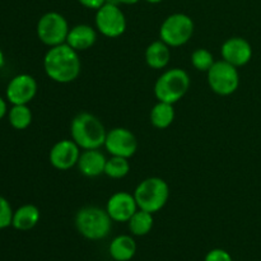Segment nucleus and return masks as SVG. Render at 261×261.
Segmentation results:
<instances>
[{
    "instance_id": "1",
    "label": "nucleus",
    "mask_w": 261,
    "mask_h": 261,
    "mask_svg": "<svg viewBox=\"0 0 261 261\" xmlns=\"http://www.w3.org/2000/svg\"><path fill=\"white\" fill-rule=\"evenodd\" d=\"M43 70L56 83H71L78 79L82 70L79 53L68 43L50 47L43 56Z\"/></svg>"
},
{
    "instance_id": "2",
    "label": "nucleus",
    "mask_w": 261,
    "mask_h": 261,
    "mask_svg": "<svg viewBox=\"0 0 261 261\" xmlns=\"http://www.w3.org/2000/svg\"><path fill=\"white\" fill-rule=\"evenodd\" d=\"M106 135V127L93 114L81 112L71 120L70 137L81 149H99L105 145Z\"/></svg>"
},
{
    "instance_id": "3",
    "label": "nucleus",
    "mask_w": 261,
    "mask_h": 261,
    "mask_svg": "<svg viewBox=\"0 0 261 261\" xmlns=\"http://www.w3.org/2000/svg\"><path fill=\"white\" fill-rule=\"evenodd\" d=\"M112 222L106 209L99 206H84L75 214L76 229L84 239L91 241L106 239L112 229Z\"/></svg>"
},
{
    "instance_id": "4",
    "label": "nucleus",
    "mask_w": 261,
    "mask_h": 261,
    "mask_svg": "<svg viewBox=\"0 0 261 261\" xmlns=\"http://www.w3.org/2000/svg\"><path fill=\"white\" fill-rule=\"evenodd\" d=\"M139 209L154 214L162 211L170 199V186L163 178L153 176L139 182L134 190Z\"/></svg>"
},
{
    "instance_id": "5",
    "label": "nucleus",
    "mask_w": 261,
    "mask_h": 261,
    "mask_svg": "<svg viewBox=\"0 0 261 261\" xmlns=\"http://www.w3.org/2000/svg\"><path fill=\"white\" fill-rule=\"evenodd\" d=\"M190 76L181 68L163 71L154 83V96L158 101L175 105L185 97L190 88Z\"/></svg>"
},
{
    "instance_id": "6",
    "label": "nucleus",
    "mask_w": 261,
    "mask_h": 261,
    "mask_svg": "<svg viewBox=\"0 0 261 261\" xmlns=\"http://www.w3.org/2000/svg\"><path fill=\"white\" fill-rule=\"evenodd\" d=\"M195 24L190 15L185 13H173L162 22L160 27V40L170 47H180L191 40Z\"/></svg>"
},
{
    "instance_id": "7",
    "label": "nucleus",
    "mask_w": 261,
    "mask_h": 261,
    "mask_svg": "<svg viewBox=\"0 0 261 261\" xmlns=\"http://www.w3.org/2000/svg\"><path fill=\"white\" fill-rule=\"evenodd\" d=\"M69 31L68 20L58 12H47L41 15L36 27L38 40L48 47L66 43Z\"/></svg>"
},
{
    "instance_id": "8",
    "label": "nucleus",
    "mask_w": 261,
    "mask_h": 261,
    "mask_svg": "<svg viewBox=\"0 0 261 261\" xmlns=\"http://www.w3.org/2000/svg\"><path fill=\"white\" fill-rule=\"evenodd\" d=\"M237 69L239 68L223 59L217 60L206 71L208 84L212 91L223 97L233 94L240 86V73Z\"/></svg>"
},
{
    "instance_id": "9",
    "label": "nucleus",
    "mask_w": 261,
    "mask_h": 261,
    "mask_svg": "<svg viewBox=\"0 0 261 261\" xmlns=\"http://www.w3.org/2000/svg\"><path fill=\"white\" fill-rule=\"evenodd\" d=\"M96 30L102 36L109 38H117L126 31L127 22L121 8L116 4L106 3L103 7L96 10L94 17Z\"/></svg>"
},
{
    "instance_id": "10",
    "label": "nucleus",
    "mask_w": 261,
    "mask_h": 261,
    "mask_svg": "<svg viewBox=\"0 0 261 261\" xmlns=\"http://www.w3.org/2000/svg\"><path fill=\"white\" fill-rule=\"evenodd\" d=\"M103 147L111 155L132 158L138 150V139L126 127H114L107 132Z\"/></svg>"
},
{
    "instance_id": "11",
    "label": "nucleus",
    "mask_w": 261,
    "mask_h": 261,
    "mask_svg": "<svg viewBox=\"0 0 261 261\" xmlns=\"http://www.w3.org/2000/svg\"><path fill=\"white\" fill-rule=\"evenodd\" d=\"M37 81L30 74L13 76L7 86L5 96L12 105H28L37 94Z\"/></svg>"
},
{
    "instance_id": "12",
    "label": "nucleus",
    "mask_w": 261,
    "mask_h": 261,
    "mask_svg": "<svg viewBox=\"0 0 261 261\" xmlns=\"http://www.w3.org/2000/svg\"><path fill=\"white\" fill-rule=\"evenodd\" d=\"M81 153V148L73 139H63L53 145L48 161L55 170L68 171L78 165Z\"/></svg>"
},
{
    "instance_id": "13",
    "label": "nucleus",
    "mask_w": 261,
    "mask_h": 261,
    "mask_svg": "<svg viewBox=\"0 0 261 261\" xmlns=\"http://www.w3.org/2000/svg\"><path fill=\"white\" fill-rule=\"evenodd\" d=\"M139 209L137 200L134 198V194H130L127 191H117L112 194L107 200L106 211L109 216L114 222L125 223L129 222L135 214V212Z\"/></svg>"
},
{
    "instance_id": "14",
    "label": "nucleus",
    "mask_w": 261,
    "mask_h": 261,
    "mask_svg": "<svg viewBox=\"0 0 261 261\" xmlns=\"http://www.w3.org/2000/svg\"><path fill=\"white\" fill-rule=\"evenodd\" d=\"M222 59L236 68H241L250 63L252 59L251 43L244 37H229L221 47Z\"/></svg>"
},
{
    "instance_id": "15",
    "label": "nucleus",
    "mask_w": 261,
    "mask_h": 261,
    "mask_svg": "<svg viewBox=\"0 0 261 261\" xmlns=\"http://www.w3.org/2000/svg\"><path fill=\"white\" fill-rule=\"evenodd\" d=\"M107 158L99 149H88L81 153L78 170L86 177H98L105 173Z\"/></svg>"
},
{
    "instance_id": "16",
    "label": "nucleus",
    "mask_w": 261,
    "mask_h": 261,
    "mask_svg": "<svg viewBox=\"0 0 261 261\" xmlns=\"http://www.w3.org/2000/svg\"><path fill=\"white\" fill-rule=\"evenodd\" d=\"M97 32L98 31L89 24H84V23L76 24L69 31L66 43L75 51L82 53V51L93 47L97 41Z\"/></svg>"
},
{
    "instance_id": "17",
    "label": "nucleus",
    "mask_w": 261,
    "mask_h": 261,
    "mask_svg": "<svg viewBox=\"0 0 261 261\" xmlns=\"http://www.w3.org/2000/svg\"><path fill=\"white\" fill-rule=\"evenodd\" d=\"M171 60V47L162 40L153 41L145 48V63L149 68L162 70L167 68Z\"/></svg>"
},
{
    "instance_id": "18",
    "label": "nucleus",
    "mask_w": 261,
    "mask_h": 261,
    "mask_svg": "<svg viewBox=\"0 0 261 261\" xmlns=\"http://www.w3.org/2000/svg\"><path fill=\"white\" fill-rule=\"evenodd\" d=\"M40 218L41 213L37 206L33 205V204H24V205L19 206L17 211H14L12 226L17 231H30L37 226Z\"/></svg>"
},
{
    "instance_id": "19",
    "label": "nucleus",
    "mask_w": 261,
    "mask_h": 261,
    "mask_svg": "<svg viewBox=\"0 0 261 261\" xmlns=\"http://www.w3.org/2000/svg\"><path fill=\"white\" fill-rule=\"evenodd\" d=\"M109 252L115 261H130L137 254V242L129 234H120L111 241Z\"/></svg>"
},
{
    "instance_id": "20",
    "label": "nucleus",
    "mask_w": 261,
    "mask_h": 261,
    "mask_svg": "<svg viewBox=\"0 0 261 261\" xmlns=\"http://www.w3.org/2000/svg\"><path fill=\"white\" fill-rule=\"evenodd\" d=\"M150 124L155 129H167L175 120V109L172 103L158 101L150 110Z\"/></svg>"
},
{
    "instance_id": "21",
    "label": "nucleus",
    "mask_w": 261,
    "mask_h": 261,
    "mask_svg": "<svg viewBox=\"0 0 261 261\" xmlns=\"http://www.w3.org/2000/svg\"><path fill=\"white\" fill-rule=\"evenodd\" d=\"M127 224H129V229L132 234L142 237L152 231L154 219H153L152 213L143 211V209H138L134 216L129 219Z\"/></svg>"
},
{
    "instance_id": "22",
    "label": "nucleus",
    "mask_w": 261,
    "mask_h": 261,
    "mask_svg": "<svg viewBox=\"0 0 261 261\" xmlns=\"http://www.w3.org/2000/svg\"><path fill=\"white\" fill-rule=\"evenodd\" d=\"M33 115L28 105H12L8 111V120L13 129L25 130L31 125Z\"/></svg>"
},
{
    "instance_id": "23",
    "label": "nucleus",
    "mask_w": 261,
    "mask_h": 261,
    "mask_svg": "<svg viewBox=\"0 0 261 261\" xmlns=\"http://www.w3.org/2000/svg\"><path fill=\"white\" fill-rule=\"evenodd\" d=\"M130 172V162L129 158L124 157H116V155H111L106 162V167H105V175L114 180H120L124 178L125 176L129 175Z\"/></svg>"
},
{
    "instance_id": "24",
    "label": "nucleus",
    "mask_w": 261,
    "mask_h": 261,
    "mask_svg": "<svg viewBox=\"0 0 261 261\" xmlns=\"http://www.w3.org/2000/svg\"><path fill=\"white\" fill-rule=\"evenodd\" d=\"M216 63L213 54L206 48H196L191 54V65L199 71H208L212 65Z\"/></svg>"
},
{
    "instance_id": "25",
    "label": "nucleus",
    "mask_w": 261,
    "mask_h": 261,
    "mask_svg": "<svg viewBox=\"0 0 261 261\" xmlns=\"http://www.w3.org/2000/svg\"><path fill=\"white\" fill-rule=\"evenodd\" d=\"M13 214H14V211L12 209L9 201L4 196L0 195V229L12 226Z\"/></svg>"
},
{
    "instance_id": "26",
    "label": "nucleus",
    "mask_w": 261,
    "mask_h": 261,
    "mask_svg": "<svg viewBox=\"0 0 261 261\" xmlns=\"http://www.w3.org/2000/svg\"><path fill=\"white\" fill-rule=\"evenodd\" d=\"M204 261H233L229 252L223 249H213L206 254Z\"/></svg>"
},
{
    "instance_id": "27",
    "label": "nucleus",
    "mask_w": 261,
    "mask_h": 261,
    "mask_svg": "<svg viewBox=\"0 0 261 261\" xmlns=\"http://www.w3.org/2000/svg\"><path fill=\"white\" fill-rule=\"evenodd\" d=\"M106 2L107 0H78V3L82 7L92 10H98L99 8L106 4Z\"/></svg>"
},
{
    "instance_id": "28",
    "label": "nucleus",
    "mask_w": 261,
    "mask_h": 261,
    "mask_svg": "<svg viewBox=\"0 0 261 261\" xmlns=\"http://www.w3.org/2000/svg\"><path fill=\"white\" fill-rule=\"evenodd\" d=\"M8 111H9V110H8L7 101L0 96V120L4 119L5 115H8Z\"/></svg>"
},
{
    "instance_id": "29",
    "label": "nucleus",
    "mask_w": 261,
    "mask_h": 261,
    "mask_svg": "<svg viewBox=\"0 0 261 261\" xmlns=\"http://www.w3.org/2000/svg\"><path fill=\"white\" fill-rule=\"evenodd\" d=\"M119 4H124V5H135L140 2V0H117Z\"/></svg>"
},
{
    "instance_id": "30",
    "label": "nucleus",
    "mask_w": 261,
    "mask_h": 261,
    "mask_svg": "<svg viewBox=\"0 0 261 261\" xmlns=\"http://www.w3.org/2000/svg\"><path fill=\"white\" fill-rule=\"evenodd\" d=\"M4 64H5L4 53H3V50H2V48H0V69H2L3 66H4Z\"/></svg>"
},
{
    "instance_id": "31",
    "label": "nucleus",
    "mask_w": 261,
    "mask_h": 261,
    "mask_svg": "<svg viewBox=\"0 0 261 261\" xmlns=\"http://www.w3.org/2000/svg\"><path fill=\"white\" fill-rule=\"evenodd\" d=\"M147 3H149V4H160V3L165 2V0H145Z\"/></svg>"
}]
</instances>
